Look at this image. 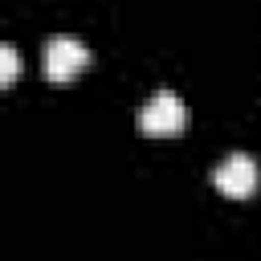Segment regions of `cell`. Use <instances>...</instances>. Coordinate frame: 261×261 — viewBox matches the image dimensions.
Segmentation results:
<instances>
[{"label":"cell","instance_id":"obj_3","mask_svg":"<svg viewBox=\"0 0 261 261\" xmlns=\"http://www.w3.org/2000/svg\"><path fill=\"white\" fill-rule=\"evenodd\" d=\"M86 65H90V49H86L82 41H73V37H53V41H45L41 69H45L49 82H69V77H77Z\"/></svg>","mask_w":261,"mask_h":261},{"label":"cell","instance_id":"obj_4","mask_svg":"<svg viewBox=\"0 0 261 261\" xmlns=\"http://www.w3.org/2000/svg\"><path fill=\"white\" fill-rule=\"evenodd\" d=\"M16 73H20V53L12 41H4L0 45V82L8 86V82H16Z\"/></svg>","mask_w":261,"mask_h":261},{"label":"cell","instance_id":"obj_2","mask_svg":"<svg viewBox=\"0 0 261 261\" xmlns=\"http://www.w3.org/2000/svg\"><path fill=\"white\" fill-rule=\"evenodd\" d=\"M212 184H216L224 196L245 200V196L261 184V167H257V159H253L249 151H228V155L212 167Z\"/></svg>","mask_w":261,"mask_h":261},{"label":"cell","instance_id":"obj_1","mask_svg":"<svg viewBox=\"0 0 261 261\" xmlns=\"http://www.w3.org/2000/svg\"><path fill=\"white\" fill-rule=\"evenodd\" d=\"M184 122H188V110L175 90H155L139 110V130L151 139H175L184 130Z\"/></svg>","mask_w":261,"mask_h":261}]
</instances>
